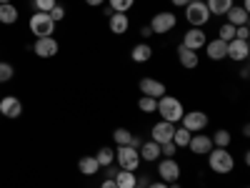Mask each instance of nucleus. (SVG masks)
I'll return each mask as SVG.
<instances>
[{
	"mask_svg": "<svg viewBox=\"0 0 250 188\" xmlns=\"http://www.w3.org/2000/svg\"><path fill=\"white\" fill-rule=\"evenodd\" d=\"M155 111L163 116V120H168V123H180V118L185 113L183 103L175 95H168V93H165L163 98H158V108Z\"/></svg>",
	"mask_w": 250,
	"mask_h": 188,
	"instance_id": "obj_1",
	"label": "nucleus"
},
{
	"mask_svg": "<svg viewBox=\"0 0 250 188\" xmlns=\"http://www.w3.org/2000/svg\"><path fill=\"white\" fill-rule=\"evenodd\" d=\"M208 165H210V171L213 173H230L235 168V158L230 156V151L228 148H213L210 153H208Z\"/></svg>",
	"mask_w": 250,
	"mask_h": 188,
	"instance_id": "obj_2",
	"label": "nucleus"
},
{
	"mask_svg": "<svg viewBox=\"0 0 250 188\" xmlns=\"http://www.w3.org/2000/svg\"><path fill=\"white\" fill-rule=\"evenodd\" d=\"M115 161L123 171H138L140 168V153L138 148H133V145H118V151H115Z\"/></svg>",
	"mask_w": 250,
	"mask_h": 188,
	"instance_id": "obj_3",
	"label": "nucleus"
},
{
	"mask_svg": "<svg viewBox=\"0 0 250 188\" xmlns=\"http://www.w3.org/2000/svg\"><path fill=\"white\" fill-rule=\"evenodd\" d=\"M185 20L190 23V28H203L208 20H210V10H208L205 3H195V0H190V3L185 5Z\"/></svg>",
	"mask_w": 250,
	"mask_h": 188,
	"instance_id": "obj_4",
	"label": "nucleus"
},
{
	"mask_svg": "<svg viewBox=\"0 0 250 188\" xmlns=\"http://www.w3.org/2000/svg\"><path fill=\"white\" fill-rule=\"evenodd\" d=\"M158 176H160L163 183H168V186L178 183V178H180V163L175 158H158Z\"/></svg>",
	"mask_w": 250,
	"mask_h": 188,
	"instance_id": "obj_5",
	"label": "nucleus"
},
{
	"mask_svg": "<svg viewBox=\"0 0 250 188\" xmlns=\"http://www.w3.org/2000/svg\"><path fill=\"white\" fill-rule=\"evenodd\" d=\"M175 25H178V18H175V13H168V10L155 13L153 20H150V30H153V35H165V33H170Z\"/></svg>",
	"mask_w": 250,
	"mask_h": 188,
	"instance_id": "obj_6",
	"label": "nucleus"
},
{
	"mask_svg": "<svg viewBox=\"0 0 250 188\" xmlns=\"http://www.w3.org/2000/svg\"><path fill=\"white\" fill-rule=\"evenodd\" d=\"M30 30L38 38H48V35H53L55 23L48 13H35V15H30Z\"/></svg>",
	"mask_w": 250,
	"mask_h": 188,
	"instance_id": "obj_7",
	"label": "nucleus"
},
{
	"mask_svg": "<svg viewBox=\"0 0 250 188\" xmlns=\"http://www.w3.org/2000/svg\"><path fill=\"white\" fill-rule=\"evenodd\" d=\"M180 123H183V128H188L190 133H200V131L208 128V116L203 111H190V113H183Z\"/></svg>",
	"mask_w": 250,
	"mask_h": 188,
	"instance_id": "obj_8",
	"label": "nucleus"
},
{
	"mask_svg": "<svg viewBox=\"0 0 250 188\" xmlns=\"http://www.w3.org/2000/svg\"><path fill=\"white\" fill-rule=\"evenodd\" d=\"M138 88H140V93H143V95H150V98H155V100H158V98H163L165 93H168L165 83H160V80H155V78H150V75L140 78Z\"/></svg>",
	"mask_w": 250,
	"mask_h": 188,
	"instance_id": "obj_9",
	"label": "nucleus"
},
{
	"mask_svg": "<svg viewBox=\"0 0 250 188\" xmlns=\"http://www.w3.org/2000/svg\"><path fill=\"white\" fill-rule=\"evenodd\" d=\"M205 43H208V35H205V30L203 28H190L185 35H183V48H188V50H200V48H205Z\"/></svg>",
	"mask_w": 250,
	"mask_h": 188,
	"instance_id": "obj_10",
	"label": "nucleus"
},
{
	"mask_svg": "<svg viewBox=\"0 0 250 188\" xmlns=\"http://www.w3.org/2000/svg\"><path fill=\"white\" fill-rule=\"evenodd\" d=\"M33 50H35L38 58H53V55H58L60 46H58V40H55L53 35H48V38H38L35 46H33Z\"/></svg>",
	"mask_w": 250,
	"mask_h": 188,
	"instance_id": "obj_11",
	"label": "nucleus"
},
{
	"mask_svg": "<svg viewBox=\"0 0 250 188\" xmlns=\"http://www.w3.org/2000/svg\"><path fill=\"white\" fill-rule=\"evenodd\" d=\"M153 141L158 143V145H163V143H170L173 141V133H175V123H168V120H158L155 125H153Z\"/></svg>",
	"mask_w": 250,
	"mask_h": 188,
	"instance_id": "obj_12",
	"label": "nucleus"
},
{
	"mask_svg": "<svg viewBox=\"0 0 250 188\" xmlns=\"http://www.w3.org/2000/svg\"><path fill=\"white\" fill-rule=\"evenodd\" d=\"M248 55H250V43H248V40H238V38H233L230 43H228V58H230V60H235V63H245Z\"/></svg>",
	"mask_w": 250,
	"mask_h": 188,
	"instance_id": "obj_13",
	"label": "nucleus"
},
{
	"mask_svg": "<svg viewBox=\"0 0 250 188\" xmlns=\"http://www.w3.org/2000/svg\"><path fill=\"white\" fill-rule=\"evenodd\" d=\"M188 148H190L195 156H208V153L213 151V141H210V136H200V133H193L190 143H188Z\"/></svg>",
	"mask_w": 250,
	"mask_h": 188,
	"instance_id": "obj_14",
	"label": "nucleus"
},
{
	"mask_svg": "<svg viewBox=\"0 0 250 188\" xmlns=\"http://www.w3.org/2000/svg\"><path fill=\"white\" fill-rule=\"evenodd\" d=\"M0 113H3L5 118H20L23 103H20L15 95H5V98H0Z\"/></svg>",
	"mask_w": 250,
	"mask_h": 188,
	"instance_id": "obj_15",
	"label": "nucleus"
},
{
	"mask_svg": "<svg viewBox=\"0 0 250 188\" xmlns=\"http://www.w3.org/2000/svg\"><path fill=\"white\" fill-rule=\"evenodd\" d=\"M205 53H208V58H210L213 63L225 60L228 58V43H225V40H220V38L208 40V43H205Z\"/></svg>",
	"mask_w": 250,
	"mask_h": 188,
	"instance_id": "obj_16",
	"label": "nucleus"
},
{
	"mask_svg": "<svg viewBox=\"0 0 250 188\" xmlns=\"http://www.w3.org/2000/svg\"><path fill=\"white\" fill-rule=\"evenodd\" d=\"M108 28L115 35H125L128 28H130V18L125 13H113V15H108Z\"/></svg>",
	"mask_w": 250,
	"mask_h": 188,
	"instance_id": "obj_17",
	"label": "nucleus"
},
{
	"mask_svg": "<svg viewBox=\"0 0 250 188\" xmlns=\"http://www.w3.org/2000/svg\"><path fill=\"white\" fill-rule=\"evenodd\" d=\"M178 60H180V66L188 68V70H195L198 63H200V58H198L195 50H188V48H183V46H178Z\"/></svg>",
	"mask_w": 250,
	"mask_h": 188,
	"instance_id": "obj_18",
	"label": "nucleus"
},
{
	"mask_svg": "<svg viewBox=\"0 0 250 188\" xmlns=\"http://www.w3.org/2000/svg\"><path fill=\"white\" fill-rule=\"evenodd\" d=\"M138 153H140V161L155 163V161L160 158V145H158L155 141H148V143H143L140 148H138Z\"/></svg>",
	"mask_w": 250,
	"mask_h": 188,
	"instance_id": "obj_19",
	"label": "nucleus"
},
{
	"mask_svg": "<svg viewBox=\"0 0 250 188\" xmlns=\"http://www.w3.org/2000/svg\"><path fill=\"white\" fill-rule=\"evenodd\" d=\"M225 15H228V23H230V25H235V28H240V25H248V18H250V13H248L245 8H240V5H233V8L228 10Z\"/></svg>",
	"mask_w": 250,
	"mask_h": 188,
	"instance_id": "obj_20",
	"label": "nucleus"
},
{
	"mask_svg": "<svg viewBox=\"0 0 250 188\" xmlns=\"http://www.w3.org/2000/svg\"><path fill=\"white\" fill-rule=\"evenodd\" d=\"M78 171H80L83 176H95V173L100 171L95 156H83V158L78 161Z\"/></svg>",
	"mask_w": 250,
	"mask_h": 188,
	"instance_id": "obj_21",
	"label": "nucleus"
},
{
	"mask_svg": "<svg viewBox=\"0 0 250 188\" xmlns=\"http://www.w3.org/2000/svg\"><path fill=\"white\" fill-rule=\"evenodd\" d=\"M130 58H133L135 63H148V60L153 58V48H150L148 43H138V46H133Z\"/></svg>",
	"mask_w": 250,
	"mask_h": 188,
	"instance_id": "obj_22",
	"label": "nucleus"
},
{
	"mask_svg": "<svg viewBox=\"0 0 250 188\" xmlns=\"http://www.w3.org/2000/svg\"><path fill=\"white\" fill-rule=\"evenodd\" d=\"M205 5H208V10H210V15H225L235 3L233 0H205Z\"/></svg>",
	"mask_w": 250,
	"mask_h": 188,
	"instance_id": "obj_23",
	"label": "nucleus"
},
{
	"mask_svg": "<svg viewBox=\"0 0 250 188\" xmlns=\"http://www.w3.org/2000/svg\"><path fill=\"white\" fill-rule=\"evenodd\" d=\"M18 8L13 5V3H5V5H0V23L3 25H13V23H18Z\"/></svg>",
	"mask_w": 250,
	"mask_h": 188,
	"instance_id": "obj_24",
	"label": "nucleus"
},
{
	"mask_svg": "<svg viewBox=\"0 0 250 188\" xmlns=\"http://www.w3.org/2000/svg\"><path fill=\"white\" fill-rule=\"evenodd\" d=\"M135 178H138V176H135L133 171H123V168L113 176V181H115L118 188H133V186H135Z\"/></svg>",
	"mask_w": 250,
	"mask_h": 188,
	"instance_id": "obj_25",
	"label": "nucleus"
},
{
	"mask_svg": "<svg viewBox=\"0 0 250 188\" xmlns=\"http://www.w3.org/2000/svg\"><path fill=\"white\" fill-rule=\"evenodd\" d=\"M95 161H98V165H100V168H110V165H113V161H115V151L105 145V148H100V151L95 153Z\"/></svg>",
	"mask_w": 250,
	"mask_h": 188,
	"instance_id": "obj_26",
	"label": "nucleus"
},
{
	"mask_svg": "<svg viewBox=\"0 0 250 188\" xmlns=\"http://www.w3.org/2000/svg\"><path fill=\"white\" fill-rule=\"evenodd\" d=\"M210 141H213V148H228V145H230V141H233V136H230V131L218 128L215 136H210Z\"/></svg>",
	"mask_w": 250,
	"mask_h": 188,
	"instance_id": "obj_27",
	"label": "nucleus"
},
{
	"mask_svg": "<svg viewBox=\"0 0 250 188\" xmlns=\"http://www.w3.org/2000/svg\"><path fill=\"white\" fill-rule=\"evenodd\" d=\"M190 138H193V133L188 131V128H175V133H173V143L178 145V148H188V143H190Z\"/></svg>",
	"mask_w": 250,
	"mask_h": 188,
	"instance_id": "obj_28",
	"label": "nucleus"
},
{
	"mask_svg": "<svg viewBox=\"0 0 250 188\" xmlns=\"http://www.w3.org/2000/svg\"><path fill=\"white\" fill-rule=\"evenodd\" d=\"M113 141H115V145H130L133 133H130L128 128H115V131H113Z\"/></svg>",
	"mask_w": 250,
	"mask_h": 188,
	"instance_id": "obj_29",
	"label": "nucleus"
},
{
	"mask_svg": "<svg viewBox=\"0 0 250 188\" xmlns=\"http://www.w3.org/2000/svg\"><path fill=\"white\" fill-rule=\"evenodd\" d=\"M108 8L113 10V13H128L133 5H135V0H108Z\"/></svg>",
	"mask_w": 250,
	"mask_h": 188,
	"instance_id": "obj_30",
	"label": "nucleus"
},
{
	"mask_svg": "<svg viewBox=\"0 0 250 188\" xmlns=\"http://www.w3.org/2000/svg\"><path fill=\"white\" fill-rule=\"evenodd\" d=\"M138 108H140L143 113H155V108H158V100H155V98H150V95H140V100H138Z\"/></svg>",
	"mask_w": 250,
	"mask_h": 188,
	"instance_id": "obj_31",
	"label": "nucleus"
},
{
	"mask_svg": "<svg viewBox=\"0 0 250 188\" xmlns=\"http://www.w3.org/2000/svg\"><path fill=\"white\" fill-rule=\"evenodd\" d=\"M218 38H220V40H225V43H230V40L235 38V25L223 23V25H220V30H218Z\"/></svg>",
	"mask_w": 250,
	"mask_h": 188,
	"instance_id": "obj_32",
	"label": "nucleus"
},
{
	"mask_svg": "<svg viewBox=\"0 0 250 188\" xmlns=\"http://www.w3.org/2000/svg\"><path fill=\"white\" fill-rule=\"evenodd\" d=\"M35 13H50L55 8V0H33Z\"/></svg>",
	"mask_w": 250,
	"mask_h": 188,
	"instance_id": "obj_33",
	"label": "nucleus"
},
{
	"mask_svg": "<svg viewBox=\"0 0 250 188\" xmlns=\"http://www.w3.org/2000/svg\"><path fill=\"white\" fill-rule=\"evenodd\" d=\"M13 75H15V70H13L10 63H3V60H0V83H8Z\"/></svg>",
	"mask_w": 250,
	"mask_h": 188,
	"instance_id": "obj_34",
	"label": "nucleus"
},
{
	"mask_svg": "<svg viewBox=\"0 0 250 188\" xmlns=\"http://www.w3.org/2000/svg\"><path fill=\"white\" fill-rule=\"evenodd\" d=\"M175 153H178V145H175L173 141L160 145V156H163V158H175Z\"/></svg>",
	"mask_w": 250,
	"mask_h": 188,
	"instance_id": "obj_35",
	"label": "nucleus"
},
{
	"mask_svg": "<svg viewBox=\"0 0 250 188\" xmlns=\"http://www.w3.org/2000/svg\"><path fill=\"white\" fill-rule=\"evenodd\" d=\"M48 15L53 18V23H60V20L65 18V8H62V5H58V3H55V8H53V10H50Z\"/></svg>",
	"mask_w": 250,
	"mask_h": 188,
	"instance_id": "obj_36",
	"label": "nucleus"
},
{
	"mask_svg": "<svg viewBox=\"0 0 250 188\" xmlns=\"http://www.w3.org/2000/svg\"><path fill=\"white\" fill-rule=\"evenodd\" d=\"M235 38H238V40H248V38H250V30H248V25H240V28H235Z\"/></svg>",
	"mask_w": 250,
	"mask_h": 188,
	"instance_id": "obj_37",
	"label": "nucleus"
},
{
	"mask_svg": "<svg viewBox=\"0 0 250 188\" xmlns=\"http://www.w3.org/2000/svg\"><path fill=\"white\" fill-rule=\"evenodd\" d=\"M85 5H90V8H100V5H105V0H85Z\"/></svg>",
	"mask_w": 250,
	"mask_h": 188,
	"instance_id": "obj_38",
	"label": "nucleus"
},
{
	"mask_svg": "<svg viewBox=\"0 0 250 188\" xmlns=\"http://www.w3.org/2000/svg\"><path fill=\"white\" fill-rule=\"evenodd\" d=\"M100 188H118V186H115V181H113V178H105V181L100 183Z\"/></svg>",
	"mask_w": 250,
	"mask_h": 188,
	"instance_id": "obj_39",
	"label": "nucleus"
},
{
	"mask_svg": "<svg viewBox=\"0 0 250 188\" xmlns=\"http://www.w3.org/2000/svg\"><path fill=\"white\" fill-rule=\"evenodd\" d=\"M248 75H250V68H248V60H245V63H243V68H240V78L245 80Z\"/></svg>",
	"mask_w": 250,
	"mask_h": 188,
	"instance_id": "obj_40",
	"label": "nucleus"
},
{
	"mask_svg": "<svg viewBox=\"0 0 250 188\" xmlns=\"http://www.w3.org/2000/svg\"><path fill=\"white\" fill-rule=\"evenodd\" d=\"M140 35H143V38H153V30H150V25L140 28Z\"/></svg>",
	"mask_w": 250,
	"mask_h": 188,
	"instance_id": "obj_41",
	"label": "nucleus"
},
{
	"mask_svg": "<svg viewBox=\"0 0 250 188\" xmlns=\"http://www.w3.org/2000/svg\"><path fill=\"white\" fill-rule=\"evenodd\" d=\"M145 188H170V186H168V183H163V181H158V183H148Z\"/></svg>",
	"mask_w": 250,
	"mask_h": 188,
	"instance_id": "obj_42",
	"label": "nucleus"
},
{
	"mask_svg": "<svg viewBox=\"0 0 250 188\" xmlns=\"http://www.w3.org/2000/svg\"><path fill=\"white\" fill-rule=\"evenodd\" d=\"M170 3H173L175 8H185L188 3H190V0H170Z\"/></svg>",
	"mask_w": 250,
	"mask_h": 188,
	"instance_id": "obj_43",
	"label": "nucleus"
},
{
	"mask_svg": "<svg viewBox=\"0 0 250 188\" xmlns=\"http://www.w3.org/2000/svg\"><path fill=\"white\" fill-rule=\"evenodd\" d=\"M5 3H13V0H0V5H5Z\"/></svg>",
	"mask_w": 250,
	"mask_h": 188,
	"instance_id": "obj_44",
	"label": "nucleus"
},
{
	"mask_svg": "<svg viewBox=\"0 0 250 188\" xmlns=\"http://www.w3.org/2000/svg\"><path fill=\"white\" fill-rule=\"evenodd\" d=\"M133 188H145V186H138V183H135V186H133Z\"/></svg>",
	"mask_w": 250,
	"mask_h": 188,
	"instance_id": "obj_45",
	"label": "nucleus"
},
{
	"mask_svg": "<svg viewBox=\"0 0 250 188\" xmlns=\"http://www.w3.org/2000/svg\"><path fill=\"white\" fill-rule=\"evenodd\" d=\"M170 188H180V186H178V183H173V186H170Z\"/></svg>",
	"mask_w": 250,
	"mask_h": 188,
	"instance_id": "obj_46",
	"label": "nucleus"
},
{
	"mask_svg": "<svg viewBox=\"0 0 250 188\" xmlns=\"http://www.w3.org/2000/svg\"><path fill=\"white\" fill-rule=\"evenodd\" d=\"M195 3H205V0H195Z\"/></svg>",
	"mask_w": 250,
	"mask_h": 188,
	"instance_id": "obj_47",
	"label": "nucleus"
}]
</instances>
